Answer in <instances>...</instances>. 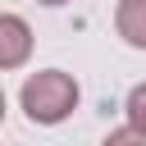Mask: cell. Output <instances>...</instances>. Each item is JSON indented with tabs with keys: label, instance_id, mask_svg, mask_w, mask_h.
<instances>
[{
	"label": "cell",
	"instance_id": "cell-1",
	"mask_svg": "<svg viewBox=\"0 0 146 146\" xmlns=\"http://www.w3.org/2000/svg\"><path fill=\"white\" fill-rule=\"evenodd\" d=\"M78 100H82V87H78V78L64 73V68H36V73H27L23 87H18V105H23L27 123H36V128L64 123V119L78 110Z\"/></svg>",
	"mask_w": 146,
	"mask_h": 146
},
{
	"label": "cell",
	"instance_id": "cell-2",
	"mask_svg": "<svg viewBox=\"0 0 146 146\" xmlns=\"http://www.w3.org/2000/svg\"><path fill=\"white\" fill-rule=\"evenodd\" d=\"M32 46H36V41H32L27 18H18V14H0V73L27 68Z\"/></svg>",
	"mask_w": 146,
	"mask_h": 146
},
{
	"label": "cell",
	"instance_id": "cell-3",
	"mask_svg": "<svg viewBox=\"0 0 146 146\" xmlns=\"http://www.w3.org/2000/svg\"><path fill=\"white\" fill-rule=\"evenodd\" d=\"M114 32L123 46L146 50V0H119L114 5Z\"/></svg>",
	"mask_w": 146,
	"mask_h": 146
},
{
	"label": "cell",
	"instance_id": "cell-4",
	"mask_svg": "<svg viewBox=\"0 0 146 146\" xmlns=\"http://www.w3.org/2000/svg\"><path fill=\"white\" fill-rule=\"evenodd\" d=\"M123 119L146 137V82H137V87L128 91V100H123Z\"/></svg>",
	"mask_w": 146,
	"mask_h": 146
},
{
	"label": "cell",
	"instance_id": "cell-5",
	"mask_svg": "<svg viewBox=\"0 0 146 146\" xmlns=\"http://www.w3.org/2000/svg\"><path fill=\"white\" fill-rule=\"evenodd\" d=\"M36 5H46V9H59V5H68V0H36Z\"/></svg>",
	"mask_w": 146,
	"mask_h": 146
},
{
	"label": "cell",
	"instance_id": "cell-6",
	"mask_svg": "<svg viewBox=\"0 0 146 146\" xmlns=\"http://www.w3.org/2000/svg\"><path fill=\"white\" fill-rule=\"evenodd\" d=\"M0 123H5V91H0Z\"/></svg>",
	"mask_w": 146,
	"mask_h": 146
}]
</instances>
